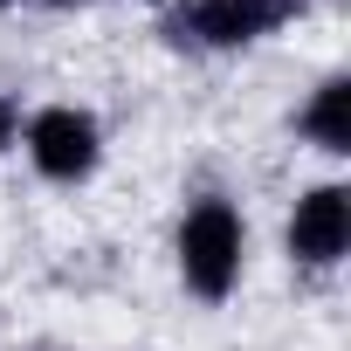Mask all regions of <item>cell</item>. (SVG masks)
<instances>
[{
  "mask_svg": "<svg viewBox=\"0 0 351 351\" xmlns=\"http://www.w3.org/2000/svg\"><path fill=\"white\" fill-rule=\"evenodd\" d=\"M138 8H165V0H138Z\"/></svg>",
  "mask_w": 351,
  "mask_h": 351,
  "instance_id": "cell-10",
  "label": "cell"
},
{
  "mask_svg": "<svg viewBox=\"0 0 351 351\" xmlns=\"http://www.w3.org/2000/svg\"><path fill=\"white\" fill-rule=\"evenodd\" d=\"M35 8H49V14H90V8H110V0H35Z\"/></svg>",
  "mask_w": 351,
  "mask_h": 351,
  "instance_id": "cell-7",
  "label": "cell"
},
{
  "mask_svg": "<svg viewBox=\"0 0 351 351\" xmlns=\"http://www.w3.org/2000/svg\"><path fill=\"white\" fill-rule=\"evenodd\" d=\"M14 8H21V0H0V14H14Z\"/></svg>",
  "mask_w": 351,
  "mask_h": 351,
  "instance_id": "cell-9",
  "label": "cell"
},
{
  "mask_svg": "<svg viewBox=\"0 0 351 351\" xmlns=\"http://www.w3.org/2000/svg\"><path fill=\"white\" fill-rule=\"evenodd\" d=\"M282 255L303 276H337L351 262V180H310L282 214Z\"/></svg>",
  "mask_w": 351,
  "mask_h": 351,
  "instance_id": "cell-4",
  "label": "cell"
},
{
  "mask_svg": "<svg viewBox=\"0 0 351 351\" xmlns=\"http://www.w3.org/2000/svg\"><path fill=\"white\" fill-rule=\"evenodd\" d=\"M14 138H21V104H14L8 90H0V158L14 152Z\"/></svg>",
  "mask_w": 351,
  "mask_h": 351,
  "instance_id": "cell-6",
  "label": "cell"
},
{
  "mask_svg": "<svg viewBox=\"0 0 351 351\" xmlns=\"http://www.w3.org/2000/svg\"><path fill=\"white\" fill-rule=\"evenodd\" d=\"M310 8H317V0H165L152 35L172 56L221 62V56H248V49L289 35Z\"/></svg>",
  "mask_w": 351,
  "mask_h": 351,
  "instance_id": "cell-2",
  "label": "cell"
},
{
  "mask_svg": "<svg viewBox=\"0 0 351 351\" xmlns=\"http://www.w3.org/2000/svg\"><path fill=\"white\" fill-rule=\"evenodd\" d=\"M172 276L200 310L234 303V289L248 282V214L234 193L207 186L180 207V221H172Z\"/></svg>",
  "mask_w": 351,
  "mask_h": 351,
  "instance_id": "cell-1",
  "label": "cell"
},
{
  "mask_svg": "<svg viewBox=\"0 0 351 351\" xmlns=\"http://www.w3.org/2000/svg\"><path fill=\"white\" fill-rule=\"evenodd\" d=\"M14 351H76V344H49V337H35V344H14Z\"/></svg>",
  "mask_w": 351,
  "mask_h": 351,
  "instance_id": "cell-8",
  "label": "cell"
},
{
  "mask_svg": "<svg viewBox=\"0 0 351 351\" xmlns=\"http://www.w3.org/2000/svg\"><path fill=\"white\" fill-rule=\"evenodd\" d=\"M289 131H296V145H310L317 158H351V76H344V69H324V76L303 90Z\"/></svg>",
  "mask_w": 351,
  "mask_h": 351,
  "instance_id": "cell-5",
  "label": "cell"
},
{
  "mask_svg": "<svg viewBox=\"0 0 351 351\" xmlns=\"http://www.w3.org/2000/svg\"><path fill=\"white\" fill-rule=\"evenodd\" d=\"M14 152L28 158V172H35L42 186L76 193V186H90L97 172H104V158H110V131H104V117H97L90 104L49 97V104L21 110V138H14Z\"/></svg>",
  "mask_w": 351,
  "mask_h": 351,
  "instance_id": "cell-3",
  "label": "cell"
}]
</instances>
